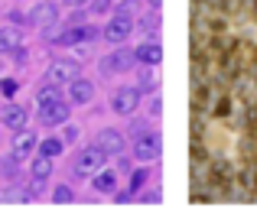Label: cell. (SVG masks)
Returning a JSON list of instances; mask_svg holds the SVG:
<instances>
[{
    "label": "cell",
    "mask_w": 257,
    "mask_h": 208,
    "mask_svg": "<svg viewBox=\"0 0 257 208\" xmlns=\"http://www.w3.org/2000/svg\"><path fill=\"white\" fill-rule=\"evenodd\" d=\"M104 159H107V156H104V153H101L94 143H91V146H82V150H78V156L72 159V172H75L78 179H91L98 169H104Z\"/></svg>",
    "instance_id": "cell-1"
},
{
    "label": "cell",
    "mask_w": 257,
    "mask_h": 208,
    "mask_svg": "<svg viewBox=\"0 0 257 208\" xmlns=\"http://www.w3.org/2000/svg\"><path fill=\"white\" fill-rule=\"evenodd\" d=\"M131 33H134V17H131V13H120V10H117V13H114V17L104 23L101 36H104L111 46H124Z\"/></svg>",
    "instance_id": "cell-2"
},
{
    "label": "cell",
    "mask_w": 257,
    "mask_h": 208,
    "mask_svg": "<svg viewBox=\"0 0 257 208\" xmlns=\"http://www.w3.org/2000/svg\"><path fill=\"white\" fill-rule=\"evenodd\" d=\"M26 23L36 26V30H49V26L59 23V7L52 4V0H36L30 10V17H26Z\"/></svg>",
    "instance_id": "cell-3"
},
{
    "label": "cell",
    "mask_w": 257,
    "mask_h": 208,
    "mask_svg": "<svg viewBox=\"0 0 257 208\" xmlns=\"http://www.w3.org/2000/svg\"><path fill=\"white\" fill-rule=\"evenodd\" d=\"M82 75V69H78V62H72V59H56V62L46 69V82H52V85H69L72 78H78Z\"/></svg>",
    "instance_id": "cell-4"
},
{
    "label": "cell",
    "mask_w": 257,
    "mask_h": 208,
    "mask_svg": "<svg viewBox=\"0 0 257 208\" xmlns=\"http://www.w3.org/2000/svg\"><path fill=\"white\" fill-rule=\"evenodd\" d=\"M140 104V88H134V85H124V88H117L111 95V111L114 114H134Z\"/></svg>",
    "instance_id": "cell-5"
},
{
    "label": "cell",
    "mask_w": 257,
    "mask_h": 208,
    "mask_svg": "<svg viewBox=\"0 0 257 208\" xmlns=\"http://www.w3.org/2000/svg\"><path fill=\"white\" fill-rule=\"evenodd\" d=\"M160 150H163L160 133H144V137H137V143H134V156H137L140 163H153V159H160Z\"/></svg>",
    "instance_id": "cell-6"
},
{
    "label": "cell",
    "mask_w": 257,
    "mask_h": 208,
    "mask_svg": "<svg viewBox=\"0 0 257 208\" xmlns=\"http://www.w3.org/2000/svg\"><path fill=\"white\" fill-rule=\"evenodd\" d=\"M94 146H98L107 159H111V156H120V153H124V137H120V130L104 127V130H98V137H94Z\"/></svg>",
    "instance_id": "cell-7"
},
{
    "label": "cell",
    "mask_w": 257,
    "mask_h": 208,
    "mask_svg": "<svg viewBox=\"0 0 257 208\" xmlns=\"http://www.w3.org/2000/svg\"><path fill=\"white\" fill-rule=\"evenodd\" d=\"M91 98H94V85L88 82V78H72L69 82V104L72 107H85V104H91Z\"/></svg>",
    "instance_id": "cell-8"
},
{
    "label": "cell",
    "mask_w": 257,
    "mask_h": 208,
    "mask_svg": "<svg viewBox=\"0 0 257 208\" xmlns=\"http://www.w3.org/2000/svg\"><path fill=\"white\" fill-rule=\"evenodd\" d=\"M69 111H72V104L65 101H56V104H49V107H39V124L43 127H59V124H65L69 120Z\"/></svg>",
    "instance_id": "cell-9"
},
{
    "label": "cell",
    "mask_w": 257,
    "mask_h": 208,
    "mask_svg": "<svg viewBox=\"0 0 257 208\" xmlns=\"http://www.w3.org/2000/svg\"><path fill=\"white\" fill-rule=\"evenodd\" d=\"M134 59H137L140 65H160V59H163V46H160V39L157 36H147L144 43L134 49Z\"/></svg>",
    "instance_id": "cell-10"
},
{
    "label": "cell",
    "mask_w": 257,
    "mask_h": 208,
    "mask_svg": "<svg viewBox=\"0 0 257 208\" xmlns=\"http://www.w3.org/2000/svg\"><path fill=\"white\" fill-rule=\"evenodd\" d=\"M26 120H30V111H26L23 104H7V111H4V127L7 130H23Z\"/></svg>",
    "instance_id": "cell-11"
},
{
    "label": "cell",
    "mask_w": 257,
    "mask_h": 208,
    "mask_svg": "<svg viewBox=\"0 0 257 208\" xmlns=\"http://www.w3.org/2000/svg\"><path fill=\"white\" fill-rule=\"evenodd\" d=\"M36 150V133L33 130H13V153L17 156H30V153Z\"/></svg>",
    "instance_id": "cell-12"
},
{
    "label": "cell",
    "mask_w": 257,
    "mask_h": 208,
    "mask_svg": "<svg viewBox=\"0 0 257 208\" xmlns=\"http://www.w3.org/2000/svg\"><path fill=\"white\" fill-rule=\"evenodd\" d=\"M134 62H137V59H134V52L124 49V52H114V56H107L104 62H101V69H104V72H127Z\"/></svg>",
    "instance_id": "cell-13"
},
{
    "label": "cell",
    "mask_w": 257,
    "mask_h": 208,
    "mask_svg": "<svg viewBox=\"0 0 257 208\" xmlns=\"http://www.w3.org/2000/svg\"><path fill=\"white\" fill-rule=\"evenodd\" d=\"M30 176H33L36 185H43L46 179L52 176V156H43V153H39V156L33 159V166H30Z\"/></svg>",
    "instance_id": "cell-14"
},
{
    "label": "cell",
    "mask_w": 257,
    "mask_h": 208,
    "mask_svg": "<svg viewBox=\"0 0 257 208\" xmlns=\"http://www.w3.org/2000/svg\"><path fill=\"white\" fill-rule=\"evenodd\" d=\"M91 179H94V189H98L101 195H114V192H117V176H114L111 169H98Z\"/></svg>",
    "instance_id": "cell-15"
},
{
    "label": "cell",
    "mask_w": 257,
    "mask_h": 208,
    "mask_svg": "<svg viewBox=\"0 0 257 208\" xmlns=\"http://www.w3.org/2000/svg\"><path fill=\"white\" fill-rule=\"evenodd\" d=\"M56 101H62V91H59V85L46 82V85H39V88H36V104H39V107H49V104H56Z\"/></svg>",
    "instance_id": "cell-16"
},
{
    "label": "cell",
    "mask_w": 257,
    "mask_h": 208,
    "mask_svg": "<svg viewBox=\"0 0 257 208\" xmlns=\"http://www.w3.org/2000/svg\"><path fill=\"white\" fill-rule=\"evenodd\" d=\"M17 46H20V33L13 26H0V56H13Z\"/></svg>",
    "instance_id": "cell-17"
},
{
    "label": "cell",
    "mask_w": 257,
    "mask_h": 208,
    "mask_svg": "<svg viewBox=\"0 0 257 208\" xmlns=\"http://www.w3.org/2000/svg\"><path fill=\"white\" fill-rule=\"evenodd\" d=\"M36 146H39V153H43V156H52V159H56L59 153L65 150V140H59V137H46L43 143H36Z\"/></svg>",
    "instance_id": "cell-18"
},
{
    "label": "cell",
    "mask_w": 257,
    "mask_h": 208,
    "mask_svg": "<svg viewBox=\"0 0 257 208\" xmlns=\"http://www.w3.org/2000/svg\"><path fill=\"white\" fill-rule=\"evenodd\" d=\"M134 30H140V33H147V36H157L160 33V10H153V13H147L144 20H140V26H134Z\"/></svg>",
    "instance_id": "cell-19"
},
{
    "label": "cell",
    "mask_w": 257,
    "mask_h": 208,
    "mask_svg": "<svg viewBox=\"0 0 257 208\" xmlns=\"http://www.w3.org/2000/svg\"><path fill=\"white\" fill-rule=\"evenodd\" d=\"M147 179H150V172H147V169H137V172H134V176H131V195H134L137 189H144Z\"/></svg>",
    "instance_id": "cell-20"
},
{
    "label": "cell",
    "mask_w": 257,
    "mask_h": 208,
    "mask_svg": "<svg viewBox=\"0 0 257 208\" xmlns=\"http://www.w3.org/2000/svg\"><path fill=\"white\" fill-rule=\"evenodd\" d=\"M75 198V192L69 189V185H59L56 192H52V202H59V205H65V202H72Z\"/></svg>",
    "instance_id": "cell-21"
},
{
    "label": "cell",
    "mask_w": 257,
    "mask_h": 208,
    "mask_svg": "<svg viewBox=\"0 0 257 208\" xmlns=\"http://www.w3.org/2000/svg\"><path fill=\"white\" fill-rule=\"evenodd\" d=\"M147 130H150V120H134V127H131V133H134V137H144Z\"/></svg>",
    "instance_id": "cell-22"
},
{
    "label": "cell",
    "mask_w": 257,
    "mask_h": 208,
    "mask_svg": "<svg viewBox=\"0 0 257 208\" xmlns=\"http://www.w3.org/2000/svg\"><path fill=\"white\" fill-rule=\"evenodd\" d=\"M62 140H65V143H75V140H78V127L75 124L65 127V130H62Z\"/></svg>",
    "instance_id": "cell-23"
},
{
    "label": "cell",
    "mask_w": 257,
    "mask_h": 208,
    "mask_svg": "<svg viewBox=\"0 0 257 208\" xmlns=\"http://www.w3.org/2000/svg\"><path fill=\"white\" fill-rule=\"evenodd\" d=\"M117 10H120V13H131V17H134V10H137V0H124Z\"/></svg>",
    "instance_id": "cell-24"
},
{
    "label": "cell",
    "mask_w": 257,
    "mask_h": 208,
    "mask_svg": "<svg viewBox=\"0 0 257 208\" xmlns=\"http://www.w3.org/2000/svg\"><path fill=\"white\" fill-rule=\"evenodd\" d=\"M160 104H163V101H160V95H153V101H150V111H153V117H160V111H163Z\"/></svg>",
    "instance_id": "cell-25"
},
{
    "label": "cell",
    "mask_w": 257,
    "mask_h": 208,
    "mask_svg": "<svg viewBox=\"0 0 257 208\" xmlns=\"http://www.w3.org/2000/svg\"><path fill=\"white\" fill-rule=\"evenodd\" d=\"M0 91H4V95H13V91H17V82H4V85H0Z\"/></svg>",
    "instance_id": "cell-26"
},
{
    "label": "cell",
    "mask_w": 257,
    "mask_h": 208,
    "mask_svg": "<svg viewBox=\"0 0 257 208\" xmlns=\"http://www.w3.org/2000/svg\"><path fill=\"white\" fill-rule=\"evenodd\" d=\"M69 7H85V4H91V0H65Z\"/></svg>",
    "instance_id": "cell-27"
},
{
    "label": "cell",
    "mask_w": 257,
    "mask_h": 208,
    "mask_svg": "<svg viewBox=\"0 0 257 208\" xmlns=\"http://www.w3.org/2000/svg\"><path fill=\"white\" fill-rule=\"evenodd\" d=\"M147 4H150V10H160V4H163V0H147Z\"/></svg>",
    "instance_id": "cell-28"
},
{
    "label": "cell",
    "mask_w": 257,
    "mask_h": 208,
    "mask_svg": "<svg viewBox=\"0 0 257 208\" xmlns=\"http://www.w3.org/2000/svg\"><path fill=\"white\" fill-rule=\"evenodd\" d=\"M0 72H4V62H0Z\"/></svg>",
    "instance_id": "cell-29"
}]
</instances>
